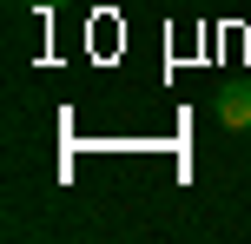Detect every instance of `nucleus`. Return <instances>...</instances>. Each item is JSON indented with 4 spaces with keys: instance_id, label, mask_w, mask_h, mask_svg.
<instances>
[{
    "instance_id": "nucleus-1",
    "label": "nucleus",
    "mask_w": 251,
    "mask_h": 244,
    "mask_svg": "<svg viewBox=\"0 0 251 244\" xmlns=\"http://www.w3.org/2000/svg\"><path fill=\"white\" fill-rule=\"evenodd\" d=\"M218 126L251 132V79H245V86H225V92H218Z\"/></svg>"
},
{
    "instance_id": "nucleus-2",
    "label": "nucleus",
    "mask_w": 251,
    "mask_h": 244,
    "mask_svg": "<svg viewBox=\"0 0 251 244\" xmlns=\"http://www.w3.org/2000/svg\"><path fill=\"white\" fill-rule=\"evenodd\" d=\"M20 7H60V0H20Z\"/></svg>"
}]
</instances>
